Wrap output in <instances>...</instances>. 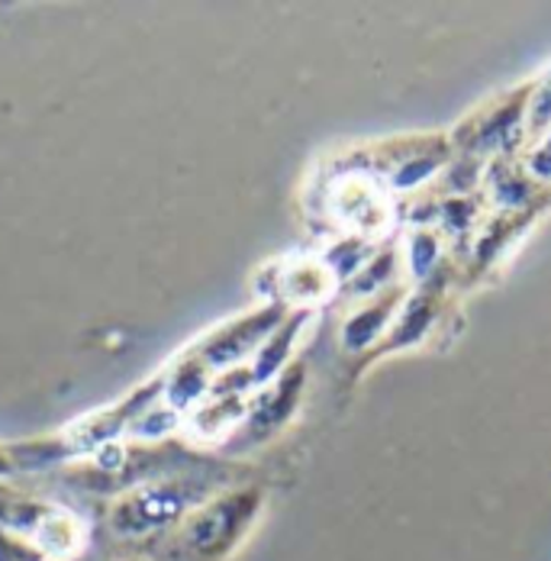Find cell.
Returning a JSON list of instances; mask_svg holds the SVG:
<instances>
[{"label":"cell","mask_w":551,"mask_h":561,"mask_svg":"<svg viewBox=\"0 0 551 561\" xmlns=\"http://www.w3.org/2000/svg\"><path fill=\"white\" fill-rule=\"evenodd\" d=\"M30 542L46 561H74L91 546V526L78 510L49 504L36 529L30 533Z\"/></svg>","instance_id":"4fadbf2b"},{"label":"cell","mask_w":551,"mask_h":561,"mask_svg":"<svg viewBox=\"0 0 551 561\" xmlns=\"http://www.w3.org/2000/svg\"><path fill=\"white\" fill-rule=\"evenodd\" d=\"M290 313V307H284L280 300H262L259 307L236 313L232 320H222L214 330H207L200 339H194L187 348L214 371H232L239 365H249L255 358V352L265 345V339L280 327V320Z\"/></svg>","instance_id":"5b68a950"},{"label":"cell","mask_w":551,"mask_h":561,"mask_svg":"<svg viewBox=\"0 0 551 561\" xmlns=\"http://www.w3.org/2000/svg\"><path fill=\"white\" fill-rule=\"evenodd\" d=\"M375 249H378V239H365V236H355V232H342L335 242H330L317 255L326 262V268L335 275L338 287H345L348 280L365 268V262L375 255Z\"/></svg>","instance_id":"ac0fdd59"},{"label":"cell","mask_w":551,"mask_h":561,"mask_svg":"<svg viewBox=\"0 0 551 561\" xmlns=\"http://www.w3.org/2000/svg\"><path fill=\"white\" fill-rule=\"evenodd\" d=\"M551 204V187H549V194H546V207H549Z\"/></svg>","instance_id":"7402d4cb"},{"label":"cell","mask_w":551,"mask_h":561,"mask_svg":"<svg viewBox=\"0 0 551 561\" xmlns=\"http://www.w3.org/2000/svg\"><path fill=\"white\" fill-rule=\"evenodd\" d=\"M551 133V65L532 78L529 111H526V149Z\"/></svg>","instance_id":"d6986e66"},{"label":"cell","mask_w":551,"mask_h":561,"mask_svg":"<svg viewBox=\"0 0 551 561\" xmlns=\"http://www.w3.org/2000/svg\"><path fill=\"white\" fill-rule=\"evenodd\" d=\"M326 210L342 232H355L365 239H378V232L390 224V194L378 174L365 165L345 169L326 187Z\"/></svg>","instance_id":"52a82bcc"},{"label":"cell","mask_w":551,"mask_h":561,"mask_svg":"<svg viewBox=\"0 0 551 561\" xmlns=\"http://www.w3.org/2000/svg\"><path fill=\"white\" fill-rule=\"evenodd\" d=\"M159 371H162V403H165L168 410H174L181 420L200 400H207L210 391H214V385H217V375L187 345Z\"/></svg>","instance_id":"9a60e30c"},{"label":"cell","mask_w":551,"mask_h":561,"mask_svg":"<svg viewBox=\"0 0 551 561\" xmlns=\"http://www.w3.org/2000/svg\"><path fill=\"white\" fill-rule=\"evenodd\" d=\"M403 268L410 272V284H426L448 268L445 236L436 226H413L403 239Z\"/></svg>","instance_id":"2e32d148"},{"label":"cell","mask_w":551,"mask_h":561,"mask_svg":"<svg viewBox=\"0 0 551 561\" xmlns=\"http://www.w3.org/2000/svg\"><path fill=\"white\" fill-rule=\"evenodd\" d=\"M481 194L500 214H539V210H546L549 187H542L526 171L523 156H496L484 169Z\"/></svg>","instance_id":"8fae6325"},{"label":"cell","mask_w":551,"mask_h":561,"mask_svg":"<svg viewBox=\"0 0 551 561\" xmlns=\"http://www.w3.org/2000/svg\"><path fill=\"white\" fill-rule=\"evenodd\" d=\"M445 294H448V268H441L439 275L426 284H413L410 287V297L406 304L400 307L390 333L384 336V342L368 352L358 365V371H365L368 365L381 362V358H390L397 352H406V348H416L423 345V339L429 336L441 320V310H445Z\"/></svg>","instance_id":"ba28073f"},{"label":"cell","mask_w":551,"mask_h":561,"mask_svg":"<svg viewBox=\"0 0 551 561\" xmlns=\"http://www.w3.org/2000/svg\"><path fill=\"white\" fill-rule=\"evenodd\" d=\"M265 501L259 484L222 488L171 533V552L181 561H229L259 526Z\"/></svg>","instance_id":"7a4b0ae2"},{"label":"cell","mask_w":551,"mask_h":561,"mask_svg":"<svg viewBox=\"0 0 551 561\" xmlns=\"http://www.w3.org/2000/svg\"><path fill=\"white\" fill-rule=\"evenodd\" d=\"M368 156L371 162H365V169L381 178L387 194H413L441 178V171L455 159V146L448 133H429L387 139L384 146L368 149Z\"/></svg>","instance_id":"277c9868"},{"label":"cell","mask_w":551,"mask_h":561,"mask_svg":"<svg viewBox=\"0 0 551 561\" xmlns=\"http://www.w3.org/2000/svg\"><path fill=\"white\" fill-rule=\"evenodd\" d=\"M265 275L272 278L265 300H280L290 310H317L320 304H326L332 294H338V280L326 268V262L320 255H294L277 262L275 268Z\"/></svg>","instance_id":"9c48e42d"},{"label":"cell","mask_w":551,"mask_h":561,"mask_svg":"<svg viewBox=\"0 0 551 561\" xmlns=\"http://www.w3.org/2000/svg\"><path fill=\"white\" fill-rule=\"evenodd\" d=\"M313 317H317V310H290V313L280 320V327H277L275 333L265 339V345H262V348L255 352V358L245 365L255 391L265 388V385H272L277 375H284V371L297 362V345H300L303 333L310 330Z\"/></svg>","instance_id":"5bb4252c"},{"label":"cell","mask_w":551,"mask_h":561,"mask_svg":"<svg viewBox=\"0 0 551 561\" xmlns=\"http://www.w3.org/2000/svg\"><path fill=\"white\" fill-rule=\"evenodd\" d=\"M116 561H146V559H116Z\"/></svg>","instance_id":"603a6c76"},{"label":"cell","mask_w":551,"mask_h":561,"mask_svg":"<svg viewBox=\"0 0 551 561\" xmlns=\"http://www.w3.org/2000/svg\"><path fill=\"white\" fill-rule=\"evenodd\" d=\"M249 400L252 397H245V393L210 391L207 400H200L184 416L181 433H187L200 446H226L239 433V426H242V420L249 413Z\"/></svg>","instance_id":"7c38bea8"},{"label":"cell","mask_w":551,"mask_h":561,"mask_svg":"<svg viewBox=\"0 0 551 561\" xmlns=\"http://www.w3.org/2000/svg\"><path fill=\"white\" fill-rule=\"evenodd\" d=\"M400 268H403V245L397 242H381L375 249V255L365 262V268L348 280L342 290H348L355 300H368L375 294H381L387 287L400 284Z\"/></svg>","instance_id":"e0dca14e"},{"label":"cell","mask_w":551,"mask_h":561,"mask_svg":"<svg viewBox=\"0 0 551 561\" xmlns=\"http://www.w3.org/2000/svg\"><path fill=\"white\" fill-rule=\"evenodd\" d=\"M410 287H413V284L400 280V284L387 287V290L368 297V300H358V307L342 320V333H338L342 348H345L348 355H361V358H365L368 352H375V348L384 342L387 333H390V327H393L400 307L406 304Z\"/></svg>","instance_id":"30bf717a"},{"label":"cell","mask_w":551,"mask_h":561,"mask_svg":"<svg viewBox=\"0 0 551 561\" xmlns=\"http://www.w3.org/2000/svg\"><path fill=\"white\" fill-rule=\"evenodd\" d=\"M307 378H310L307 365L297 358L284 375H277L272 385L252 393L249 413H245L239 433L222 449H255V446H265L268 439H275L277 433H284L290 426V420L300 413V403L307 393Z\"/></svg>","instance_id":"8992f818"},{"label":"cell","mask_w":551,"mask_h":561,"mask_svg":"<svg viewBox=\"0 0 551 561\" xmlns=\"http://www.w3.org/2000/svg\"><path fill=\"white\" fill-rule=\"evenodd\" d=\"M0 561H46V559L39 556V549H36L30 539H23V536L10 533L7 526H0Z\"/></svg>","instance_id":"ffe728a7"},{"label":"cell","mask_w":551,"mask_h":561,"mask_svg":"<svg viewBox=\"0 0 551 561\" xmlns=\"http://www.w3.org/2000/svg\"><path fill=\"white\" fill-rule=\"evenodd\" d=\"M222 491L207 474H156L146 478L123 494L107 510V529L116 539L142 542L152 536L174 533L207 497Z\"/></svg>","instance_id":"6da1fadb"},{"label":"cell","mask_w":551,"mask_h":561,"mask_svg":"<svg viewBox=\"0 0 551 561\" xmlns=\"http://www.w3.org/2000/svg\"><path fill=\"white\" fill-rule=\"evenodd\" d=\"M532 81L516 84L491 98L478 111H471L451 133V146L461 156L491 162L496 156H523L526 152V111H529Z\"/></svg>","instance_id":"3957f363"},{"label":"cell","mask_w":551,"mask_h":561,"mask_svg":"<svg viewBox=\"0 0 551 561\" xmlns=\"http://www.w3.org/2000/svg\"><path fill=\"white\" fill-rule=\"evenodd\" d=\"M7 478H16V468H13V458H10L7 443H0V481H7Z\"/></svg>","instance_id":"44dd1931"}]
</instances>
